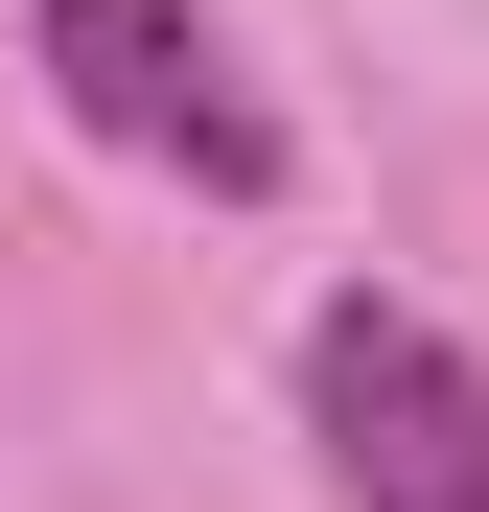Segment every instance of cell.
Masks as SVG:
<instances>
[{
	"mask_svg": "<svg viewBox=\"0 0 489 512\" xmlns=\"http://www.w3.org/2000/svg\"><path fill=\"white\" fill-rule=\"evenodd\" d=\"M24 47H47V94L94 117L117 163H163V187H210V210H280V94L210 47V0H24Z\"/></svg>",
	"mask_w": 489,
	"mask_h": 512,
	"instance_id": "1",
	"label": "cell"
},
{
	"mask_svg": "<svg viewBox=\"0 0 489 512\" xmlns=\"http://www.w3.org/2000/svg\"><path fill=\"white\" fill-rule=\"evenodd\" d=\"M303 443L350 512H489V373H466V326L420 303H303Z\"/></svg>",
	"mask_w": 489,
	"mask_h": 512,
	"instance_id": "2",
	"label": "cell"
}]
</instances>
